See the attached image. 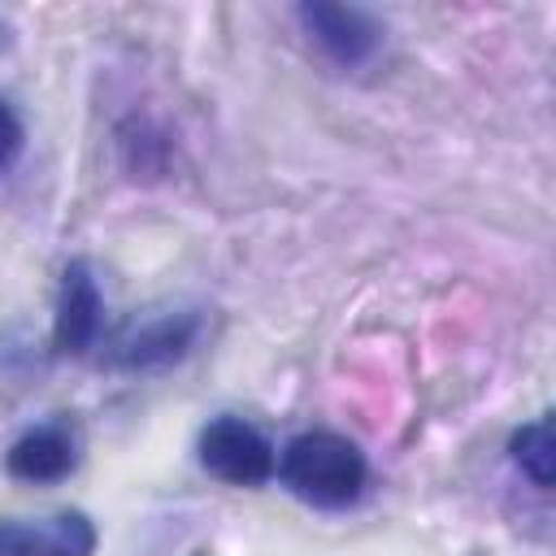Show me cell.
Returning a JSON list of instances; mask_svg holds the SVG:
<instances>
[{"instance_id": "5", "label": "cell", "mask_w": 556, "mask_h": 556, "mask_svg": "<svg viewBox=\"0 0 556 556\" xmlns=\"http://www.w3.org/2000/svg\"><path fill=\"white\" fill-rule=\"evenodd\" d=\"M100 543L87 513L65 508L43 521L0 517V556H91Z\"/></svg>"}, {"instance_id": "9", "label": "cell", "mask_w": 556, "mask_h": 556, "mask_svg": "<svg viewBox=\"0 0 556 556\" xmlns=\"http://www.w3.org/2000/svg\"><path fill=\"white\" fill-rule=\"evenodd\" d=\"M22 143H26V126H22L17 109L0 96V174L22 156Z\"/></svg>"}, {"instance_id": "4", "label": "cell", "mask_w": 556, "mask_h": 556, "mask_svg": "<svg viewBox=\"0 0 556 556\" xmlns=\"http://www.w3.org/2000/svg\"><path fill=\"white\" fill-rule=\"evenodd\" d=\"M195 339H200V313H161L135 326L130 334H122L109 361L126 374H161L178 365L195 348Z\"/></svg>"}, {"instance_id": "1", "label": "cell", "mask_w": 556, "mask_h": 556, "mask_svg": "<svg viewBox=\"0 0 556 556\" xmlns=\"http://www.w3.org/2000/svg\"><path fill=\"white\" fill-rule=\"evenodd\" d=\"M278 478L295 500L334 513V508H348L361 500V491L369 482V465L352 439H343L334 430H304L282 447Z\"/></svg>"}, {"instance_id": "8", "label": "cell", "mask_w": 556, "mask_h": 556, "mask_svg": "<svg viewBox=\"0 0 556 556\" xmlns=\"http://www.w3.org/2000/svg\"><path fill=\"white\" fill-rule=\"evenodd\" d=\"M508 456H513V465L539 491H547L556 482V434H552V417H534L530 426H521L508 439Z\"/></svg>"}, {"instance_id": "3", "label": "cell", "mask_w": 556, "mask_h": 556, "mask_svg": "<svg viewBox=\"0 0 556 556\" xmlns=\"http://www.w3.org/2000/svg\"><path fill=\"white\" fill-rule=\"evenodd\" d=\"M200 465L226 482V486H261L274 478L278 469V456H274V443L243 417L235 413H222L213 417L204 430H200Z\"/></svg>"}, {"instance_id": "2", "label": "cell", "mask_w": 556, "mask_h": 556, "mask_svg": "<svg viewBox=\"0 0 556 556\" xmlns=\"http://www.w3.org/2000/svg\"><path fill=\"white\" fill-rule=\"evenodd\" d=\"M295 22L308 35V43L339 70H361L382 48V22L361 4L304 0L295 4Z\"/></svg>"}, {"instance_id": "7", "label": "cell", "mask_w": 556, "mask_h": 556, "mask_svg": "<svg viewBox=\"0 0 556 556\" xmlns=\"http://www.w3.org/2000/svg\"><path fill=\"white\" fill-rule=\"evenodd\" d=\"M78 465V439L65 421H39L4 452V469L22 482H61Z\"/></svg>"}, {"instance_id": "6", "label": "cell", "mask_w": 556, "mask_h": 556, "mask_svg": "<svg viewBox=\"0 0 556 556\" xmlns=\"http://www.w3.org/2000/svg\"><path fill=\"white\" fill-rule=\"evenodd\" d=\"M104 321V295L100 282L91 274L87 261H70L61 269V287H56V317H52V343L65 356H83Z\"/></svg>"}]
</instances>
